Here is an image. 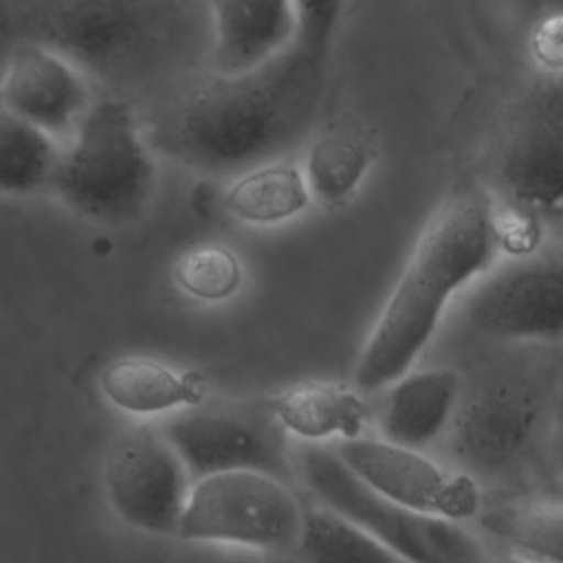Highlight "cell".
<instances>
[{
    "label": "cell",
    "mask_w": 563,
    "mask_h": 563,
    "mask_svg": "<svg viewBox=\"0 0 563 563\" xmlns=\"http://www.w3.org/2000/svg\"><path fill=\"white\" fill-rule=\"evenodd\" d=\"M301 475L323 508L345 517L407 563H488L482 541L462 523L418 515L369 490L334 453L312 444Z\"/></svg>",
    "instance_id": "5b68a950"
},
{
    "label": "cell",
    "mask_w": 563,
    "mask_h": 563,
    "mask_svg": "<svg viewBox=\"0 0 563 563\" xmlns=\"http://www.w3.org/2000/svg\"><path fill=\"white\" fill-rule=\"evenodd\" d=\"M295 4V37L275 57L238 77L211 75L167 106L154 125L163 154L202 172L244 174L306 139L323 103L343 2Z\"/></svg>",
    "instance_id": "6da1fadb"
},
{
    "label": "cell",
    "mask_w": 563,
    "mask_h": 563,
    "mask_svg": "<svg viewBox=\"0 0 563 563\" xmlns=\"http://www.w3.org/2000/svg\"><path fill=\"white\" fill-rule=\"evenodd\" d=\"M541 424L539 402L521 385L495 383L466 396L449 440L455 466L475 479L504 477L530 453Z\"/></svg>",
    "instance_id": "7c38bea8"
},
{
    "label": "cell",
    "mask_w": 563,
    "mask_h": 563,
    "mask_svg": "<svg viewBox=\"0 0 563 563\" xmlns=\"http://www.w3.org/2000/svg\"><path fill=\"white\" fill-rule=\"evenodd\" d=\"M172 9L158 2H44L22 7L20 22L31 44L114 77L158 57Z\"/></svg>",
    "instance_id": "8992f818"
},
{
    "label": "cell",
    "mask_w": 563,
    "mask_h": 563,
    "mask_svg": "<svg viewBox=\"0 0 563 563\" xmlns=\"http://www.w3.org/2000/svg\"><path fill=\"white\" fill-rule=\"evenodd\" d=\"M0 106L42 132L64 134L88 112V90L75 66L40 44H22L0 81Z\"/></svg>",
    "instance_id": "4fadbf2b"
},
{
    "label": "cell",
    "mask_w": 563,
    "mask_h": 563,
    "mask_svg": "<svg viewBox=\"0 0 563 563\" xmlns=\"http://www.w3.org/2000/svg\"><path fill=\"white\" fill-rule=\"evenodd\" d=\"M154 158L134 114L121 99H99L59 154L51 187L75 213L99 222H128L154 189Z\"/></svg>",
    "instance_id": "277c9868"
},
{
    "label": "cell",
    "mask_w": 563,
    "mask_h": 563,
    "mask_svg": "<svg viewBox=\"0 0 563 563\" xmlns=\"http://www.w3.org/2000/svg\"><path fill=\"white\" fill-rule=\"evenodd\" d=\"M552 455H554L559 477L563 479V402L559 405V411L552 422Z\"/></svg>",
    "instance_id": "d4e9b609"
},
{
    "label": "cell",
    "mask_w": 563,
    "mask_h": 563,
    "mask_svg": "<svg viewBox=\"0 0 563 563\" xmlns=\"http://www.w3.org/2000/svg\"><path fill=\"white\" fill-rule=\"evenodd\" d=\"M510 253L486 189L451 194L420 231L354 365L358 391H383L420 363L451 303Z\"/></svg>",
    "instance_id": "7a4b0ae2"
},
{
    "label": "cell",
    "mask_w": 563,
    "mask_h": 563,
    "mask_svg": "<svg viewBox=\"0 0 563 563\" xmlns=\"http://www.w3.org/2000/svg\"><path fill=\"white\" fill-rule=\"evenodd\" d=\"M189 471L167 435L152 427L121 431L103 464L106 495L130 526L152 534H178L191 493Z\"/></svg>",
    "instance_id": "8fae6325"
},
{
    "label": "cell",
    "mask_w": 563,
    "mask_h": 563,
    "mask_svg": "<svg viewBox=\"0 0 563 563\" xmlns=\"http://www.w3.org/2000/svg\"><path fill=\"white\" fill-rule=\"evenodd\" d=\"M510 255L563 227V75H543L510 106L488 158V185Z\"/></svg>",
    "instance_id": "3957f363"
},
{
    "label": "cell",
    "mask_w": 563,
    "mask_h": 563,
    "mask_svg": "<svg viewBox=\"0 0 563 563\" xmlns=\"http://www.w3.org/2000/svg\"><path fill=\"white\" fill-rule=\"evenodd\" d=\"M303 510L284 479L257 471H231L191 486L178 537L260 550L299 545Z\"/></svg>",
    "instance_id": "52a82bcc"
},
{
    "label": "cell",
    "mask_w": 563,
    "mask_h": 563,
    "mask_svg": "<svg viewBox=\"0 0 563 563\" xmlns=\"http://www.w3.org/2000/svg\"><path fill=\"white\" fill-rule=\"evenodd\" d=\"M374 145L356 121L330 123L310 145L306 158V183L312 196L323 202H341L365 178Z\"/></svg>",
    "instance_id": "d6986e66"
},
{
    "label": "cell",
    "mask_w": 563,
    "mask_h": 563,
    "mask_svg": "<svg viewBox=\"0 0 563 563\" xmlns=\"http://www.w3.org/2000/svg\"><path fill=\"white\" fill-rule=\"evenodd\" d=\"M178 286L202 301L229 299L242 284L240 260L222 244H198L176 264Z\"/></svg>",
    "instance_id": "603a6c76"
},
{
    "label": "cell",
    "mask_w": 563,
    "mask_h": 563,
    "mask_svg": "<svg viewBox=\"0 0 563 563\" xmlns=\"http://www.w3.org/2000/svg\"><path fill=\"white\" fill-rule=\"evenodd\" d=\"M306 176L295 165H262L244 172L227 191V209L249 224H275L301 213L310 202Z\"/></svg>",
    "instance_id": "ffe728a7"
},
{
    "label": "cell",
    "mask_w": 563,
    "mask_h": 563,
    "mask_svg": "<svg viewBox=\"0 0 563 563\" xmlns=\"http://www.w3.org/2000/svg\"><path fill=\"white\" fill-rule=\"evenodd\" d=\"M213 11V75L238 77L251 73L290 44L297 31V4L273 2H211Z\"/></svg>",
    "instance_id": "9a60e30c"
},
{
    "label": "cell",
    "mask_w": 563,
    "mask_h": 563,
    "mask_svg": "<svg viewBox=\"0 0 563 563\" xmlns=\"http://www.w3.org/2000/svg\"><path fill=\"white\" fill-rule=\"evenodd\" d=\"M57 158L46 132L0 106V196H29L51 187Z\"/></svg>",
    "instance_id": "44dd1931"
},
{
    "label": "cell",
    "mask_w": 563,
    "mask_h": 563,
    "mask_svg": "<svg viewBox=\"0 0 563 563\" xmlns=\"http://www.w3.org/2000/svg\"><path fill=\"white\" fill-rule=\"evenodd\" d=\"M299 548L306 563H407L345 517L314 508L303 515Z\"/></svg>",
    "instance_id": "7402d4cb"
},
{
    "label": "cell",
    "mask_w": 563,
    "mask_h": 563,
    "mask_svg": "<svg viewBox=\"0 0 563 563\" xmlns=\"http://www.w3.org/2000/svg\"><path fill=\"white\" fill-rule=\"evenodd\" d=\"M466 323L501 343H563V249L506 255L464 295Z\"/></svg>",
    "instance_id": "ba28073f"
},
{
    "label": "cell",
    "mask_w": 563,
    "mask_h": 563,
    "mask_svg": "<svg viewBox=\"0 0 563 563\" xmlns=\"http://www.w3.org/2000/svg\"><path fill=\"white\" fill-rule=\"evenodd\" d=\"M537 31V55L543 62V73L563 75V15H552Z\"/></svg>",
    "instance_id": "cb8c5ba5"
},
{
    "label": "cell",
    "mask_w": 563,
    "mask_h": 563,
    "mask_svg": "<svg viewBox=\"0 0 563 563\" xmlns=\"http://www.w3.org/2000/svg\"><path fill=\"white\" fill-rule=\"evenodd\" d=\"M99 387L114 407L130 413H161L180 405H198L205 398V383L198 374H176L145 356L110 361L99 374Z\"/></svg>",
    "instance_id": "e0dca14e"
},
{
    "label": "cell",
    "mask_w": 563,
    "mask_h": 563,
    "mask_svg": "<svg viewBox=\"0 0 563 563\" xmlns=\"http://www.w3.org/2000/svg\"><path fill=\"white\" fill-rule=\"evenodd\" d=\"M332 449L369 490L418 515L466 526L486 508L479 479L427 451L398 446L378 435H363Z\"/></svg>",
    "instance_id": "9c48e42d"
},
{
    "label": "cell",
    "mask_w": 563,
    "mask_h": 563,
    "mask_svg": "<svg viewBox=\"0 0 563 563\" xmlns=\"http://www.w3.org/2000/svg\"><path fill=\"white\" fill-rule=\"evenodd\" d=\"M271 407L286 429L297 438L321 442L336 438L350 442L363 438L367 405L356 387L339 383H303L271 400Z\"/></svg>",
    "instance_id": "2e32d148"
},
{
    "label": "cell",
    "mask_w": 563,
    "mask_h": 563,
    "mask_svg": "<svg viewBox=\"0 0 563 563\" xmlns=\"http://www.w3.org/2000/svg\"><path fill=\"white\" fill-rule=\"evenodd\" d=\"M378 438L398 446L429 451L451 427L464 400V378L455 367L431 365L405 372L383 389Z\"/></svg>",
    "instance_id": "5bb4252c"
},
{
    "label": "cell",
    "mask_w": 563,
    "mask_h": 563,
    "mask_svg": "<svg viewBox=\"0 0 563 563\" xmlns=\"http://www.w3.org/2000/svg\"><path fill=\"white\" fill-rule=\"evenodd\" d=\"M482 532L508 556L563 563V499H515L479 515Z\"/></svg>",
    "instance_id": "ac0fdd59"
},
{
    "label": "cell",
    "mask_w": 563,
    "mask_h": 563,
    "mask_svg": "<svg viewBox=\"0 0 563 563\" xmlns=\"http://www.w3.org/2000/svg\"><path fill=\"white\" fill-rule=\"evenodd\" d=\"M189 475L198 482L231 471H257L284 479L286 429L268 405H220L180 413L163 429Z\"/></svg>",
    "instance_id": "30bf717a"
},
{
    "label": "cell",
    "mask_w": 563,
    "mask_h": 563,
    "mask_svg": "<svg viewBox=\"0 0 563 563\" xmlns=\"http://www.w3.org/2000/svg\"><path fill=\"white\" fill-rule=\"evenodd\" d=\"M497 563H528V561H523V559H517V556H504L501 561H497Z\"/></svg>",
    "instance_id": "484cf974"
}]
</instances>
